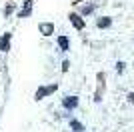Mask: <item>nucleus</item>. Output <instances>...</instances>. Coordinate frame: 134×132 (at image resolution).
Returning a JSON list of instances; mask_svg holds the SVG:
<instances>
[{"mask_svg": "<svg viewBox=\"0 0 134 132\" xmlns=\"http://www.w3.org/2000/svg\"><path fill=\"white\" fill-rule=\"evenodd\" d=\"M56 88H58V84H52V86H48V88H40L38 92H36V100H40L42 96H46V94H50V92H54Z\"/></svg>", "mask_w": 134, "mask_h": 132, "instance_id": "f257e3e1", "label": "nucleus"}, {"mask_svg": "<svg viewBox=\"0 0 134 132\" xmlns=\"http://www.w3.org/2000/svg\"><path fill=\"white\" fill-rule=\"evenodd\" d=\"M70 22H72L74 28H78V30H82V28H84V20L78 16V14H70Z\"/></svg>", "mask_w": 134, "mask_h": 132, "instance_id": "f03ea898", "label": "nucleus"}, {"mask_svg": "<svg viewBox=\"0 0 134 132\" xmlns=\"http://www.w3.org/2000/svg\"><path fill=\"white\" fill-rule=\"evenodd\" d=\"M76 104H78V98H76V96H66V98H64V108L72 110Z\"/></svg>", "mask_w": 134, "mask_h": 132, "instance_id": "7ed1b4c3", "label": "nucleus"}, {"mask_svg": "<svg viewBox=\"0 0 134 132\" xmlns=\"http://www.w3.org/2000/svg\"><path fill=\"white\" fill-rule=\"evenodd\" d=\"M52 30H54V26H52V24H40V32L44 34V36L52 34Z\"/></svg>", "mask_w": 134, "mask_h": 132, "instance_id": "20e7f679", "label": "nucleus"}, {"mask_svg": "<svg viewBox=\"0 0 134 132\" xmlns=\"http://www.w3.org/2000/svg\"><path fill=\"white\" fill-rule=\"evenodd\" d=\"M8 42H10V34H4V36L0 38V50H6V48H8Z\"/></svg>", "mask_w": 134, "mask_h": 132, "instance_id": "39448f33", "label": "nucleus"}, {"mask_svg": "<svg viewBox=\"0 0 134 132\" xmlns=\"http://www.w3.org/2000/svg\"><path fill=\"white\" fill-rule=\"evenodd\" d=\"M30 8H32V4H30V2H26V4H24V8H22V12L18 14V18H26L28 14H30Z\"/></svg>", "mask_w": 134, "mask_h": 132, "instance_id": "423d86ee", "label": "nucleus"}, {"mask_svg": "<svg viewBox=\"0 0 134 132\" xmlns=\"http://www.w3.org/2000/svg\"><path fill=\"white\" fill-rule=\"evenodd\" d=\"M58 44H60L62 50H68V38L66 36H58Z\"/></svg>", "mask_w": 134, "mask_h": 132, "instance_id": "0eeeda50", "label": "nucleus"}, {"mask_svg": "<svg viewBox=\"0 0 134 132\" xmlns=\"http://www.w3.org/2000/svg\"><path fill=\"white\" fill-rule=\"evenodd\" d=\"M110 18H102V20H98V28H106V26H110Z\"/></svg>", "mask_w": 134, "mask_h": 132, "instance_id": "6e6552de", "label": "nucleus"}, {"mask_svg": "<svg viewBox=\"0 0 134 132\" xmlns=\"http://www.w3.org/2000/svg\"><path fill=\"white\" fill-rule=\"evenodd\" d=\"M70 126H72L76 132H82V130H84V126L80 124V122H76V120H72V122H70Z\"/></svg>", "mask_w": 134, "mask_h": 132, "instance_id": "1a4fd4ad", "label": "nucleus"}]
</instances>
